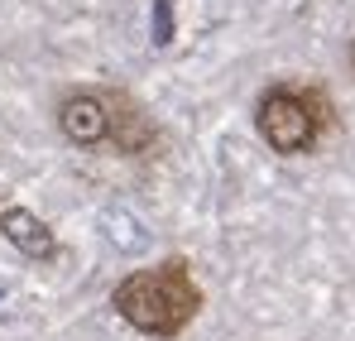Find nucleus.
Here are the masks:
<instances>
[{
	"mask_svg": "<svg viewBox=\"0 0 355 341\" xmlns=\"http://www.w3.org/2000/svg\"><path fill=\"white\" fill-rule=\"evenodd\" d=\"M111 308L120 322L154 341H173L192 327L202 313V284L192 279V265L182 255H168L149 269H135L111 288Z\"/></svg>",
	"mask_w": 355,
	"mask_h": 341,
	"instance_id": "obj_1",
	"label": "nucleus"
},
{
	"mask_svg": "<svg viewBox=\"0 0 355 341\" xmlns=\"http://www.w3.org/2000/svg\"><path fill=\"white\" fill-rule=\"evenodd\" d=\"M336 125L322 87H269L254 106V130L274 154H307Z\"/></svg>",
	"mask_w": 355,
	"mask_h": 341,
	"instance_id": "obj_2",
	"label": "nucleus"
},
{
	"mask_svg": "<svg viewBox=\"0 0 355 341\" xmlns=\"http://www.w3.org/2000/svg\"><path fill=\"white\" fill-rule=\"evenodd\" d=\"M58 130H62V140H72L82 149L111 140V106H106V97L101 92H72V97H62Z\"/></svg>",
	"mask_w": 355,
	"mask_h": 341,
	"instance_id": "obj_3",
	"label": "nucleus"
},
{
	"mask_svg": "<svg viewBox=\"0 0 355 341\" xmlns=\"http://www.w3.org/2000/svg\"><path fill=\"white\" fill-rule=\"evenodd\" d=\"M106 106H111V144L130 159H149L159 149V125L149 120V111L125 92H111Z\"/></svg>",
	"mask_w": 355,
	"mask_h": 341,
	"instance_id": "obj_4",
	"label": "nucleus"
},
{
	"mask_svg": "<svg viewBox=\"0 0 355 341\" xmlns=\"http://www.w3.org/2000/svg\"><path fill=\"white\" fill-rule=\"evenodd\" d=\"M0 235H5L19 255H29V260H53V255H58V235L44 226L29 207H5V212H0Z\"/></svg>",
	"mask_w": 355,
	"mask_h": 341,
	"instance_id": "obj_5",
	"label": "nucleus"
},
{
	"mask_svg": "<svg viewBox=\"0 0 355 341\" xmlns=\"http://www.w3.org/2000/svg\"><path fill=\"white\" fill-rule=\"evenodd\" d=\"M154 44L159 49H168L173 44V29H178V10H173V0H154Z\"/></svg>",
	"mask_w": 355,
	"mask_h": 341,
	"instance_id": "obj_6",
	"label": "nucleus"
},
{
	"mask_svg": "<svg viewBox=\"0 0 355 341\" xmlns=\"http://www.w3.org/2000/svg\"><path fill=\"white\" fill-rule=\"evenodd\" d=\"M346 63H351V72H355V39H351V53H346Z\"/></svg>",
	"mask_w": 355,
	"mask_h": 341,
	"instance_id": "obj_7",
	"label": "nucleus"
}]
</instances>
